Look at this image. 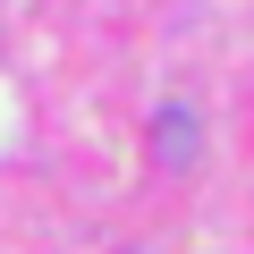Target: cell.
Instances as JSON below:
<instances>
[{
	"instance_id": "cell-1",
	"label": "cell",
	"mask_w": 254,
	"mask_h": 254,
	"mask_svg": "<svg viewBox=\"0 0 254 254\" xmlns=\"http://www.w3.org/2000/svg\"><path fill=\"white\" fill-rule=\"evenodd\" d=\"M153 153H161L170 170H187V161H195V110H187V102H170V110L153 119Z\"/></svg>"
}]
</instances>
